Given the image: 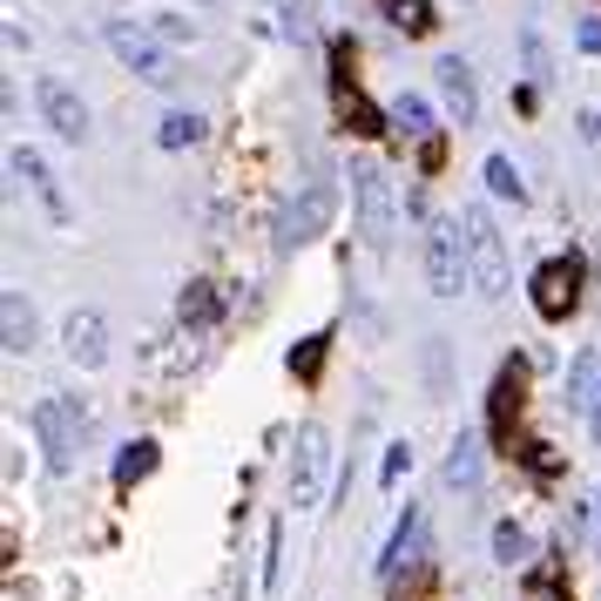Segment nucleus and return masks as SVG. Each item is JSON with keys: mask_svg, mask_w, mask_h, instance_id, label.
Listing matches in <instances>:
<instances>
[{"mask_svg": "<svg viewBox=\"0 0 601 601\" xmlns=\"http://www.w3.org/2000/svg\"><path fill=\"white\" fill-rule=\"evenodd\" d=\"M574 284H581V271L568 264V257L541 264V278H534V304H541V318H568V311H574Z\"/></svg>", "mask_w": 601, "mask_h": 601, "instance_id": "9b49d317", "label": "nucleus"}, {"mask_svg": "<svg viewBox=\"0 0 601 601\" xmlns=\"http://www.w3.org/2000/svg\"><path fill=\"white\" fill-rule=\"evenodd\" d=\"M34 109H41V122H48L54 136H68V142L89 136V102H81L61 74H41V81H34Z\"/></svg>", "mask_w": 601, "mask_h": 601, "instance_id": "0eeeda50", "label": "nucleus"}, {"mask_svg": "<svg viewBox=\"0 0 601 601\" xmlns=\"http://www.w3.org/2000/svg\"><path fill=\"white\" fill-rule=\"evenodd\" d=\"M588 433H594V440H601V399H594V412H588Z\"/></svg>", "mask_w": 601, "mask_h": 601, "instance_id": "cd10ccee", "label": "nucleus"}, {"mask_svg": "<svg viewBox=\"0 0 601 601\" xmlns=\"http://www.w3.org/2000/svg\"><path fill=\"white\" fill-rule=\"evenodd\" d=\"M156 34H162V41H197V28H190L183 14H162V28H156Z\"/></svg>", "mask_w": 601, "mask_h": 601, "instance_id": "a878e982", "label": "nucleus"}, {"mask_svg": "<svg viewBox=\"0 0 601 601\" xmlns=\"http://www.w3.org/2000/svg\"><path fill=\"white\" fill-rule=\"evenodd\" d=\"M574 41H581L588 54H601V21H581V28H574Z\"/></svg>", "mask_w": 601, "mask_h": 601, "instance_id": "bb28decb", "label": "nucleus"}, {"mask_svg": "<svg viewBox=\"0 0 601 601\" xmlns=\"http://www.w3.org/2000/svg\"><path fill=\"white\" fill-rule=\"evenodd\" d=\"M392 129L399 136H433V109H425V96H399L392 102Z\"/></svg>", "mask_w": 601, "mask_h": 601, "instance_id": "f3484780", "label": "nucleus"}, {"mask_svg": "<svg viewBox=\"0 0 601 601\" xmlns=\"http://www.w3.org/2000/svg\"><path fill=\"white\" fill-rule=\"evenodd\" d=\"M594 399H601V352H581L568 365V405L574 412H594Z\"/></svg>", "mask_w": 601, "mask_h": 601, "instance_id": "ddd939ff", "label": "nucleus"}, {"mask_svg": "<svg viewBox=\"0 0 601 601\" xmlns=\"http://www.w3.org/2000/svg\"><path fill=\"white\" fill-rule=\"evenodd\" d=\"M278 14H284V34L291 41H311V0H284Z\"/></svg>", "mask_w": 601, "mask_h": 601, "instance_id": "5701e85b", "label": "nucleus"}, {"mask_svg": "<svg viewBox=\"0 0 601 601\" xmlns=\"http://www.w3.org/2000/svg\"><path fill=\"white\" fill-rule=\"evenodd\" d=\"M460 230H467V257H473L480 298H500V291H507V237H500L493 210H487V203H467V210H460Z\"/></svg>", "mask_w": 601, "mask_h": 601, "instance_id": "f257e3e1", "label": "nucleus"}, {"mask_svg": "<svg viewBox=\"0 0 601 601\" xmlns=\"http://www.w3.org/2000/svg\"><path fill=\"white\" fill-rule=\"evenodd\" d=\"M487 190L507 197V203H521V197H528V183H521V169H513V156H487Z\"/></svg>", "mask_w": 601, "mask_h": 601, "instance_id": "dca6fc26", "label": "nucleus"}, {"mask_svg": "<svg viewBox=\"0 0 601 601\" xmlns=\"http://www.w3.org/2000/svg\"><path fill=\"white\" fill-rule=\"evenodd\" d=\"M493 554H500V561L513 568V561L528 554V534H521V528H493Z\"/></svg>", "mask_w": 601, "mask_h": 601, "instance_id": "b1692460", "label": "nucleus"}, {"mask_svg": "<svg viewBox=\"0 0 601 601\" xmlns=\"http://www.w3.org/2000/svg\"><path fill=\"white\" fill-rule=\"evenodd\" d=\"M149 467H156V440H136V447H122V460H116V487H136Z\"/></svg>", "mask_w": 601, "mask_h": 601, "instance_id": "a211bd4d", "label": "nucleus"}, {"mask_svg": "<svg viewBox=\"0 0 601 601\" xmlns=\"http://www.w3.org/2000/svg\"><path fill=\"white\" fill-rule=\"evenodd\" d=\"M467 278H473V257H467L460 223H433L425 230V284H433V298H460Z\"/></svg>", "mask_w": 601, "mask_h": 601, "instance_id": "f03ea898", "label": "nucleus"}, {"mask_svg": "<svg viewBox=\"0 0 601 601\" xmlns=\"http://www.w3.org/2000/svg\"><path fill=\"white\" fill-rule=\"evenodd\" d=\"M405 467H412V453H405V447H392V453H385V473H379V480H385V487H399V480H405Z\"/></svg>", "mask_w": 601, "mask_h": 601, "instance_id": "393cba45", "label": "nucleus"}, {"mask_svg": "<svg viewBox=\"0 0 601 601\" xmlns=\"http://www.w3.org/2000/svg\"><path fill=\"white\" fill-rule=\"evenodd\" d=\"M8 169H14V177H21V183H28V190L48 203V217H54V223H68V197H61V183H54L48 156H34V149H14V156H8Z\"/></svg>", "mask_w": 601, "mask_h": 601, "instance_id": "9d476101", "label": "nucleus"}, {"mask_svg": "<svg viewBox=\"0 0 601 601\" xmlns=\"http://www.w3.org/2000/svg\"><path fill=\"white\" fill-rule=\"evenodd\" d=\"M177 311H183V324H210V318H217V291H210V284H190Z\"/></svg>", "mask_w": 601, "mask_h": 601, "instance_id": "4be33fe9", "label": "nucleus"}, {"mask_svg": "<svg viewBox=\"0 0 601 601\" xmlns=\"http://www.w3.org/2000/svg\"><path fill=\"white\" fill-rule=\"evenodd\" d=\"M412 541H419V513H405V528L392 534V548H385V561H379V574H399V568H405V554H412Z\"/></svg>", "mask_w": 601, "mask_h": 601, "instance_id": "412c9836", "label": "nucleus"}, {"mask_svg": "<svg viewBox=\"0 0 601 601\" xmlns=\"http://www.w3.org/2000/svg\"><path fill=\"white\" fill-rule=\"evenodd\" d=\"M352 197H359V237L365 250H385L392 243V183L379 162H352Z\"/></svg>", "mask_w": 601, "mask_h": 601, "instance_id": "39448f33", "label": "nucleus"}, {"mask_svg": "<svg viewBox=\"0 0 601 601\" xmlns=\"http://www.w3.org/2000/svg\"><path fill=\"white\" fill-rule=\"evenodd\" d=\"M324 487H331V433H324V425H304L298 453H291V507L298 513L324 507Z\"/></svg>", "mask_w": 601, "mask_h": 601, "instance_id": "7ed1b4c3", "label": "nucleus"}, {"mask_svg": "<svg viewBox=\"0 0 601 601\" xmlns=\"http://www.w3.org/2000/svg\"><path fill=\"white\" fill-rule=\"evenodd\" d=\"M34 345V318L21 304V291H8V352H28Z\"/></svg>", "mask_w": 601, "mask_h": 601, "instance_id": "6ab92c4d", "label": "nucleus"}, {"mask_svg": "<svg viewBox=\"0 0 601 601\" xmlns=\"http://www.w3.org/2000/svg\"><path fill=\"white\" fill-rule=\"evenodd\" d=\"M447 487H480V433H460L447 453Z\"/></svg>", "mask_w": 601, "mask_h": 601, "instance_id": "4468645a", "label": "nucleus"}, {"mask_svg": "<svg viewBox=\"0 0 601 601\" xmlns=\"http://www.w3.org/2000/svg\"><path fill=\"white\" fill-rule=\"evenodd\" d=\"M156 142H162V149H197V142H203V116H197V109H177V116H162Z\"/></svg>", "mask_w": 601, "mask_h": 601, "instance_id": "2eb2a0df", "label": "nucleus"}, {"mask_svg": "<svg viewBox=\"0 0 601 601\" xmlns=\"http://www.w3.org/2000/svg\"><path fill=\"white\" fill-rule=\"evenodd\" d=\"M109 48H116L122 68H136L142 81H156V89H169V81H177V61H169V48H162L149 28H136V21H109Z\"/></svg>", "mask_w": 601, "mask_h": 601, "instance_id": "423d86ee", "label": "nucleus"}, {"mask_svg": "<svg viewBox=\"0 0 601 601\" xmlns=\"http://www.w3.org/2000/svg\"><path fill=\"white\" fill-rule=\"evenodd\" d=\"M385 14H392L405 34H433V8H425V0H385Z\"/></svg>", "mask_w": 601, "mask_h": 601, "instance_id": "aec40b11", "label": "nucleus"}, {"mask_svg": "<svg viewBox=\"0 0 601 601\" xmlns=\"http://www.w3.org/2000/svg\"><path fill=\"white\" fill-rule=\"evenodd\" d=\"M440 96H447V109H453V122L467 129L473 116H480V89H473V68L460 61V54H447L440 61Z\"/></svg>", "mask_w": 601, "mask_h": 601, "instance_id": "f8f14e48", "label": "nucleus"}, {"mask_svg": "<svg viewBox=\"0 0 601 601\" xmlns=\"http://www.w3.org/2000/svg\"><path fill=\"white\" fill-rule=\"evenodd\" d=\"M61 345H68V359H74L81 372H96V365L109 359V324H102V311H68Z\"/></svg>", "mask_w": 601, "mask_h": 601, "instance_id": "1a4fd4ad", "label": "nucleus"}, {"mask_svg": "<svg viewBox=\"0 0 601 601\" xmlns=\"http://www.w3.org/2000/svg\"><path fill=\"white\" fill-rule=\"evenodd\" d=\"M28 425H34L48 467L68 473V467H74V447H81V405H74V399H41V405L28 412Z\"/></svg>", "mask_w": 601, "mask_h": 601, "instance_id": "20e7f679", "label": "nucleus"}, {"mask_svg": "<svg viewBox=\"0 0 601 601\" xmlns=\"http://www.w3.org/2000/svg\"><path fill=\"white\" fill-rule=\"evenodd\" d=\"M331 210H338V190H331L324 177H311V183L298 190V203L284 210V250H298V243H311V237H324V223H331Z\"/></svg>", "mask_w": 601, "mask_h": 601, "instance_id": "6e6552de", "label": "nucleus"}]
</instances>
